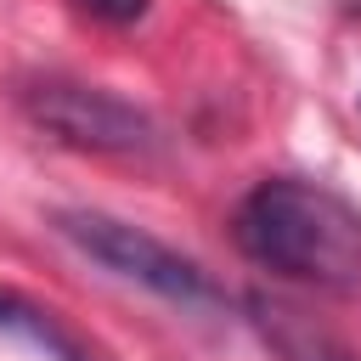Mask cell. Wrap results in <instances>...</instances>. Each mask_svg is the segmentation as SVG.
<instances>
[{
    "mask_svg": "<svg viewBox=\"0 0 361 361\" xmlns=\"http://www.w3.org/2000/svg\"><path fill=\"white\" fill-rule=\"evenodd\" d=\"M231 237L254 265L288 282L322 293H361V209L316 180L271 175L248 186L231 214Z\"/></svg>",
    "mask_w": 361,
    "mask_h": 361,
    "instance_id": "obj_1",
    "label": "cell"
},
{
    "mask_svg": "<svg viewBox=\"0 0 361 361\" xmlns=\"http://www.w3.org/2000/svg\"><path fill=\"white\" fill-rule=\"evenodd\" d=\"M51 226L79 248L90 254L96 265H107L113 276L158 293V299H175V305H214L220 288L209 282V271L197 259H186L180 248H169L164 237L118 220V214H102V209H56Z\"/></svg>",
    "mask_w": 361,
    "mask_h": 361,
    "instance_id": "obj_2",
    "label": "cell"
},
{
    "mask_svg": "<svg viewBox=\"0 0 361 361\" xmlns=\"http://www.w3.org/2000/svg\"><path fill=\"white\" fill-rule=\"evenodd\" d=\"M23 107L62 147L118 152V158L152 152V118L113 90H96V85H79V79H34L23 90Z\"/></svg>",
    "mask_w": 361,
    "mask_h": 361,
    "instance_id": "obj_3",
    "label": "cell"
},
{
    "mask_svg": "<svg viewBox=\"0 0 361 361\" xmlns=\"http://www.w3.org/2000/svg\"><path fill=\"white\" fill-rule=\"evenodd\" d=\"M73 6H79V11H90L96 23H135L152 0H73Z\"/></svg>",
    "mask_w": 361,
    "mask_h": 361,
    "instance_id": "obj_4",
    "label": "cell"
}]
</instances>
